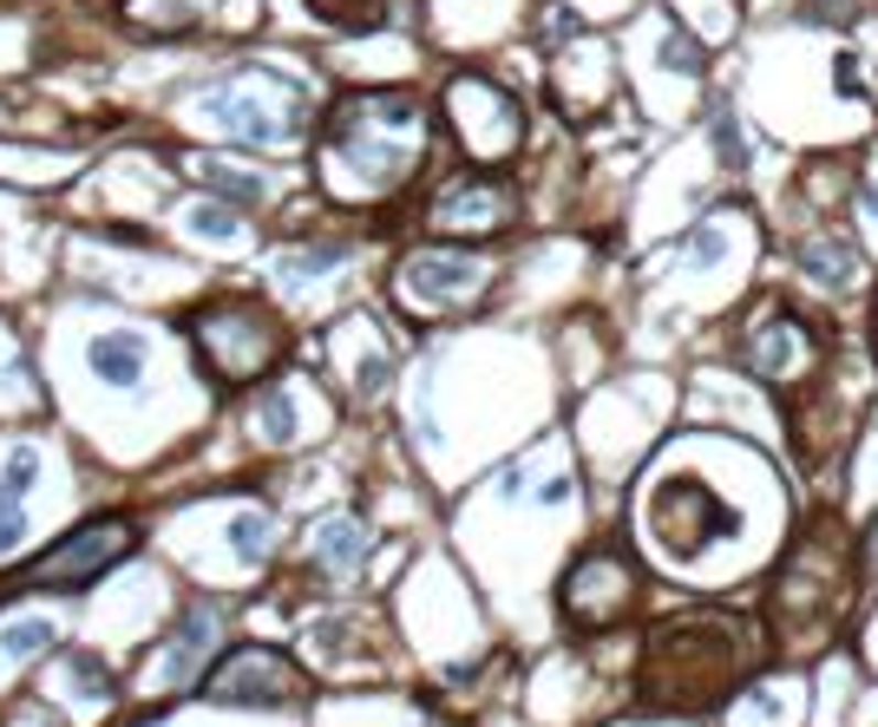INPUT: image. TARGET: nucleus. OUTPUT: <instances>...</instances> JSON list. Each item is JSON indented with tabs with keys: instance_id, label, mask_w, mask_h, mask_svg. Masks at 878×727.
<instances>
[{
	"instance_id": "1",
	"label": "nucleus",
	"mask_w": 878,
	"mask_h": 727,
	"mask_svg": "<svg viewBox=\"0 0 878 727\" xmlns=\"http://www.w3.org/2000/svg\"><path fill=\"white\" fill-rule=\"evenodd\" d=\"M754 649H760V636L728 616L662 622L642 649V702L649 708H715L741 682Z\"/></svg>"
},
{
	"instance_id": "2",
	"label": "nucleus",
	"mask_w": 878,
	"mask_h": 727,
	"mask_svg": "<svg viewBox=\"0 0 878 727\" xmlns=\"http://www.w3.org/2000/svg\"><path fill=\"white\" fill-rule=\"evenodd\" d=\"M426 106L407 99V93H368V99H348L335 106L328 119V164L355 171L361 191H393L420 151H426Z\"/></svg>"
},
{
	"instance_id": "3",
	"label": "nucleus",
	"mask_w": 878,
	"mask_h": 727,
	"mask_svg": "<svg viewBox=\"0 0 878 727\" xmlns=\"http://www.w3.org/2000/svg\"><path fill=\"white\" fill-rule=\"evenodd\" d=\"M642 538L655 544L662 564L689 571V564H702L722 538H735V511L715 498L708 479L675 473V479H662L649 498H642Z\"/></svg>"
},
{
	"instance_id": "4",
	"label": "nucleus",
	"mask_w": 878,
	"mask_h": 727,
	"mask_svg": "<svg viewBox=\"0 0 878 727\" xmlns=\"http://www.w3.org/2000/svg\"><path fill=\"white\" fill-rule=\"evenodd\" d=\"M204 112L217 124H230L237 138H250V144H282V138H295L308 124V99H302L295 79L243 66V73H230V79H217L204 93Z\"/></svg>"
},
{
	"instance_id": "5",
	"label": "nucleus",
	"mask_w": 878,
	"mask_h": 727,
	"mask_svg": "<svg viewBox=\"0 0 878 727\" xmlns=\"http://www.w3.org/2000/svg\"><path fill=\"white\" fill-rule=\"evenodd\" d=\"M131 524L119 518H93V524H79V531H66L53 551H40L33 564H26V584L33 590H79V584H93V577H106L119 557H131Z\"/></svg>"
},
{
	"instance_id": "6",
	"label": "nucleus",
	"mask_w": 878,
	"mask_h": 727,
	"mask_svg": "<svg viewBox=\"0 0 878 727\" xmlns=\"http://www.w3.org/2000/svg\"><path fill=\"white\" fill-rule=\"evenodd\" d=\"M197 341H204V355H210V367L224 380H250V373H262V367L282 355V328L269 322V308H250V302L204 308Z\"/></svg>"
},
{
	"instance_id": "7",
	"label": "nucleus",
	"mask_w": 878,
	"mask_h": 727,
	"mask_svg": "<svg viewBox=\"0 0 878 727\" xmlns=\"http://www.w3.org/2000/svg\"><path fill=\"white\" fill-rule=\"evenodd\" d=\"M453 124H459V138H466V151H473L479 164H499L505 151L524 138L518 106L505 99L499 86H486V79H459V86H453Z\"/></svg>"
},
{
	"instance_id": "8",
	"label": "nucleus",
	"mask_w": 878,
	"mask_h": 727,
	"mask_svg": "<svg viewBox=\"0 0 878 727\" xmlns=\"http://www.w3.org/2000/svg\"><path fill=\"white\" fill-rule=\"evenodd\" d=\"M642 597V584H636V571H629L624 557H610V551H597V557H584L577 571H571V584H564V609L584 622V609L597 604V629H610L617 616H629Z\"/></svg>"
},
{
	"instance_id": "9",
	"label": "nucleus",
	"mask_w": 878,
	"mask_h": 727,
	"mask_svg": "<svg viewBox=\"0 0 878 727\" xmlns=\"http://www.w3.org/2000/svg\"><path fill=\"white\" fill-rule=\"evenodd\" d=\"M486 256H473V249H420V256H407V269H400V289L407 295H420V302H466V295H479L486 289Z\"/></svg>"
},
{
	"instance_id": "10",
	"label": "nucleus",
	"mask_w": 878,
	"mask_h": 727,
	"mask_svg": "<svg viewBox=\"0 0 878 727\" xmlns=\"http://www.w3.org/2000/svg\"><path fill=\"white\" fill-rule=\"evenodd\" d=\"M204 695L210 702H289L295 695V669L275 649H237L230 662L210 669Z\"/></svg>"
},
{
	"instance_id": "11",
	"label": "nucleus",
	"mask_w": 878,
	"mask_h": 727,
	"mask_svg": "<svg viewBox=\"0 0 878 727\" xmlns=\"http://www.w3.org/2000/svg\"><path fill=\"white\" fill-rule=\"evenodd\" d=\"M748 361L760 367L767 380H800V373H813V361H820V341L806 335V322L767 315V322L748 335Z\"/></svg>"
},
{
	"instance_id": "12",
	"label": "nucleus",
	"mask_w": 878,
	"mask_h": 727,
	"mask_svg": "<svg viewBox=\"0 0 878 727\" xmlns=\"http://www.w3.org/2000/svg\"><path fill=\"white\" fill-rule=\"evenodd\" d=\"M433 224H446V230H499V224H511V197L492 177H473V184H459V191H446L433 204Z\"/></svg>"
},
{
	"instance_id": "13",
	"label": "nucleus",
	"mask_w": 878,
	"mask_h": 727,
	"mask_svg": "<svg viewBox=\"0 0 878 727\" xmlns=\"http://www.w3.org/2000/svg\"><path fill=\"white\" fill-rule=\"evenodd\" d=\"M210 649H217V609H184L177 629H171V642H164V655H151V669L164 682H191Z\"/></svg>"
},
{
	"instance_id": "14",
	"label": "nucleus",
	"mask_w": 878,
	"mask_h": 727,
	"mask_svg": "<svg viewBox=\"0 0 878 727\" xmlns=\"http://www.w3.org/2000/svg\"><path fill=\"white\" fill-rule=\"evenodd\" d=\"M361 557H368V524H361V518H322V524H315L308 564H315L322 577H348Z\"/></svg>"
},
{
	"instance_id": "15",
	"label": "nucleus",
	"mask_w": 878,
	"mask_h": 727,
	"mask_svg": "<svg viewBox=\"0 0 878 727\" xmlns=\"http://www.w3.org/2000/svg\"><path fill=\"white\" fill-rule=\"evenodd\" d=\"M800 269L820 289H853L859 269H866V256H859V242H846V237H806L800 242Z\"/></svg>"
},
{
	"instance_id": "16",
	"label": "nucleus",
	"mask_w": 878,
	"mask_h": 727,
	"mask_svg": "<svg viewBox=\"0 0 878 727\" xmlns=\"http://www.w3.org/2000/svg\"><path fill=\"white\" fill-rule=\"evenodd\" d=\"M93 373H99L106 387H138V373H144V341H138V335H99V341H93Z\"/></svg>"
},
{
	"instance_id": "17",
	"label": "nucleus",
	"mask_w": 878,
	"mask_h": 727,
	"mask_svg": "<svg viewBox=\"0 0 878 727\" xmlns=\"http://www.w3.org/2000/svg\"><path fill=\"white\" fill-rule=\"evenodd\" d=\"M53 642H59V629H53L46 616H20L13 629H0V649H7V655H20V662H26V655H40V649H53Z\"/></svg>"
},
{
	"instance_id": "18",
	"label": "nucleus",
	"mask_w": 878,
	"mask_h": 727,
	"mask_svg": "<svg viewBox=\"0 0 878 727\" xmlns=\"http://www.w3.org/2000/svg\"><path fill=\"white\" fill-rule=\"evenodd\" d=\"M33 479H40V453L33 446H13L7 453V473H0V504H20L33 491Z\"/></svg>"
},
{
	"instance_id": "19",
	"label": "nucleus",
	"mask_w": 878,
	"mask_h": 727,
	"mask_svg": "<svg viewBox=\"0 0 878 727\" xmlns=\"http://www.w3.org/2000/svg\"><path fill=\"white\" fill-rule=\"evenodd\" d=\"M275 544V531H269V518L262 511H243V518H230V551L243 557V564H256L262 551Z\"/></svg>"
},
{
	"instance_id": "20",
	"label": "nucleus",
	"mask_w": 878,
	"mask_h": 727,
	"mask_svg": "<svg viewBox=\"0 0 878 727\" xmlns=\"http://www.w3.org/2000/svg\"><path fill=\"white\" fill-rule=\"evenodd\" d=\"M315 20H335V26H375L387 13V0H308Z\"/></svg>"
},
{
	"instance_id": "21",
	"label": "nucleus",
	"mask_w": 878,
	"mask_h": 727,
	"mask_svg": "<svg viewBox=\"0 0 878 727\" xmlns=\"http://www.w3.org/2000/svg\"><path fill=\"white\" fill-rule=\"evenodd\" d=\"M256 426H262L269 440H295V400H289L282 387H269L262 406H256Z\"/></svg>"
},
{
	"instance_id": "22",
	"label": "nucleus",
	"mask_w": 878,
	"mask_h": 727,
	"mask_svg": "<svg viewBox=\"0 0 878 727\" xmlns=\"http://www.w3.org/2000/svg\"><path fill=\"white\" fill-rule=\"evenodd\" d=\"M335 262H342L335 242H322V249H289V256H282V275H289V282H308V275H328Z\"/></svg>"
},
{
	"instance_id": "23",
	"label": "nucleus",
	"mask_w": 878,
	"mask_h": 727,
	"mask_svg": "<svg viewBox=\"0 0 878 727\" xmlns=\"http://www.w3.org/2000/svg\"><path fill=\"white\" fill-rule=\"evenodd\" d=\"M191 230L210 237V242H230V237H243V217H230L224 204H197V210H191Z\"/></svg>"
},
{
	"instance_id": "24",
	"label": "nucleus",
	"mask_w": 878,
	"mask_h": 727,
	"mask_svg": "<svg viewBox=\"0 0 878 727\" xmlns=\"http://www.w3.org/2000/svg\"><path fill=\"white\" fill-rule=\"evenodd\" d=\"M73 682H79L86 702H112V669L99 655H73Z\"/></svg>"
},
{
	"instance_id": "25",
	"label": "nucleus",
	"mask_w": 878,
	"mask_h": 727,
	"mask_svg": "<svg viewBox=\"0 0 878 727\" xmlns=\"http://www.w3.org/2000/svg\"><path fill=\"white\" fill-rule=\"evenodd\" d=\"M800 13L820 20V26H846L853 20V0H800Z\"/></svg>"
},
{
	"instance_id": "26",
	"label": "nucleus",
	"mask_w": 878,
	"mask_h": 727,
	"mask_svg": "<svg viewBox=\"0 0 878 727\" xmlns=\"http://www.w3.org/2000/svg\"><path fill=\"white\" fill-rule=\"evenodd\" d=\"M689 256H695V262H722V256H728V237H722V230H695Z\"/></svg>"
},
{
	"instance_id": "27",
	"label": "nucleus",
	"mask_w": 878,
	"mask_h": 727,
	"mask_svg": "<svg viewBox=\"0 0 878 727\" xmlns=\"http://www.w3.org/2000/svg\"><path fill=\"white\" fill-rule=\"evenodd\" d=\"M210 184H224L230 197H262V177H237V171H217V164H210Z\"/></svg>"
},
{
	"instance_id": "28",
	"label": "nucleus",
	"mask_w": 878,
	"mask_h": 727,
	"mask_svg": "<svg viewBox=\"0 0 878 727\" xmlns=\"http://www.w3.org/2000/svg\"><path fill=\"white\" fill-rule=\"evenodd\" d=\"M20 531H26V518H20V504H0V557L20 544Z\"/></svg>"
},
{
	"instance_id": "29",
	"label": "nucleus",
	"mask_w": 878,
	"mask_h": 727,
	"mask_svg": "<svg viewBox=\"0 0 878 727\" xmlns=\"http://www.w3.org/2000/svg\"><path fill=\"white\" fill-rule=\"evenodd\" d=\"M669 66H682V73H702V53H695V40H669Z\"/></svg>"
},
{
	"instance_id": "30",
	"label": "nucleus",
	"mask_w": 878,
	"mask_h": 727,
	"mask_svg": "<svg viewBox=\"0 0 878 727\" xmlns=\"http://www.w3.org/2000/svg\"><path fill=\"white\" fill-rule=\"evenodd\" d=\"M859 557H866V571H872V584H878V518L866 524V538H859Z\"/></svg>"
},
{
	"instance_id": "31",
	"label": "nucleus",
	"mask_w": 878,
	"mask_h": 727,
	"mask_svg": "<svg viewBox=\"0 0 878 727\" xmlns=\"http://www.w3.org/2000/svg\"><path fill=\"white\" fill-rule=\"evenodd\" d=\"M859 204H866V210L878 217V177H866V184H859Z\"/></svg>"
}]
</instances>
